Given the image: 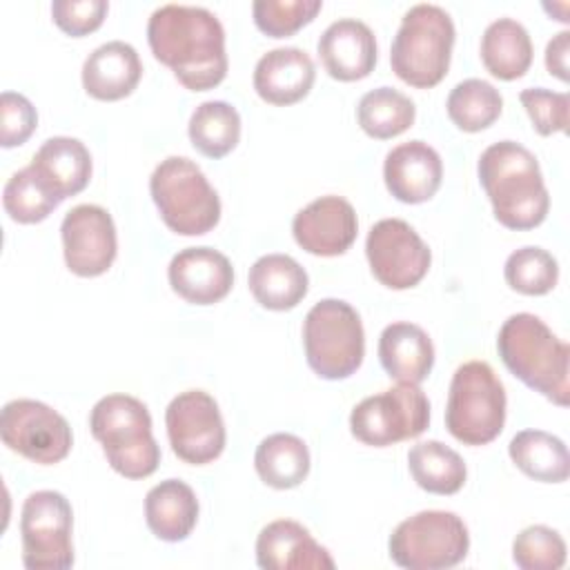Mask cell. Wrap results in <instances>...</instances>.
Returning <instances> with one entry per match:
<instances>
[{
    "label": "cell",
    "mask_w": 570,
    "mask_h": 570,
    "mask_svg": "<svg viewBox=\"0 0 570 570\" xmlns=\"http://www.w3.org/2000/svg\"><path fill=\"white\" fill-rule=\"evenodd\" d=\"M568 49H570V31H559L546 47V67L559 80H568Z\"/></svg>",
    "instance_id": "60d3db41"
},
{
    "label": "cell",
    "mask_w": 570,
    "mask_h": 570,
    "mask_svg": "<svg viewBox=\"0 0 570 570\" xmlns=\"http://www.w3.org/2000/svg\"><path fill=\"white\" fill-rule=\"evenodd\" d=\"M505 367L528 387L557 405H568L570 347L534 314L519 312L505 318L497 336Z\"/></svg>",
    "instance_id": "3957f363"
},
{
    "label": "cell",
    "mask_w": 570,
    "mask_h": 570,
    "mask_svg": "<svg viewBox=\"0 0 570 570\" xmlns=\"http://www.w3.org/2000/svg\"><path fill=\"white\" fill-rule=\"evenodd\" d=\"M358 220L350 200L341 196H321L298 209L292 220L296 243L314 256H338L356 238Z\"/></svg>",
    "instance_id": "2e32d148"
},
{
    "label": "cell",
    "mask_w": 570,
    "mask_h": 570,
    "mask_svg": "<svg viewBox=\"0 0 570 570\" xmlns=\"http://www.w3.org/2000/svg\"><path fill=\"white\" fill-rule=\"evenodd\" d=\"M314 60L298 47H276L263 53L254 67V89L269 105H292L305 98L314 85Z\"/></svg>",
    "instance_id": "44dd1931"
},
{
    "label": "cell",
    "mask_w": 570,
    "mask_h": 570,
    "mask_svg": "<svg viewBox=\"0 0 570 570\" xmlns=\"http://www.w3.org/2000/svg\"><path fill=\"white\" fill-rule=\"evenodd\" d=\"M476 171L501 225L532 229L546 220L550 196L530 149L514 140H499L483 149Z\"/></svg>",
    "instance_id": "7a4b0ae2"
},
{
    "label": "cell",
    "mask_w": 570,
    "mask_h": 570,
    "mask_svg": "<svg viewBox=\"0 0 570 570\" xmlns=\"http://www.w3.org/2000/svg\"><path fill=\"white\" fill-rule=\"evenodd\" d=\"M316 49L325 71L336 80H361L376 65L374 31L356 18L334 20L321 33Z\"/></svg>",
    "instance_id": "ffe728a7"
},
{
    "label": "cell",
    "mask_w": 570,
    "mask_h": 570,
    "mask_svg": "<svg viewBox=\"0 0 570 570\" xmlns=\"http://www.w3.org/2000/svg\"><path fill=\"white\" fill-rule=\"evenodd\" d=\"M379 358L394 381L419 385L434 365V345L419 325L396 321L379 336Z\"/></svg>",
    "instance_id": "cb8c5ba5"
},
{
    "label": "cell",
    "mask_w": 570,
    "mask_h": 570,
    "mask_svg": "<svg viewBox=\"0 0 570 570\" xmlns=\"http://www.w3.org/2000/svg\"><path fill=\"white\" fill-rule=\"evenodd\" d=\"M416 116L414 102L394 87H376L361 96L356 118L361 129L379 140L394 138L412 127Z\"/></svg>",
    "instance_id": "1f68e13d"
},
{
    "label": "cell",
    "mask_w": 570,
    "mask_h": 570,
    "mask_svg": "<svg viewBox=\"0 0 570 570\" xmlns=\"http://www.w3.org/2000/svg\"><path fill=\"white\" fill-rule=\"evenodd\" d=\"M38 125V114L31 100L16 91H2L0 96V142L2 147H16L27 142Z\"/></svg>",
    "instance_id": "f35d334b"
},
{
    "label": "cell",
    "mask_w": 570,
    "mask_h": 570,
    "mask_svg": "<svg viewBox=\"0 0 570 570\" xmlns=\"http://www.w3.org/2000/svg\"><path fill=\"white\" fill-rule=\"evenodd\" d=\"M448 116L463 131L490 127L503 109V98L494 85L481 78H468L454 85L448 96Z\"/></svg>",
    "instance_id": "d6a6232c"
},
{
    "label": "cell",
    "mask_w": 570,
    "mask_h": 570,
    "mask_svg": "<svg viewBox=\"0 0 570 570\" xmlns=\"http://www.w3.org/2000/svg\"><path fill=\"white\" fill-rule=\"evenodd\" d=\"M383 178L390 194L401 203L430 200L441 187L443 163L434 147L423 140H407L387 151Z\"/></svg>",
    "instance_id": "ac0fdd59"
},
{
    "label": "cell",
    "mask_w": 570,
    "mask_h": 570,
    "mask_svg": "<svg viewBox=\"0 0 570 570\" xmlns=\"http://www.w3.org/2000/svg\"><path fill=\"white\" fill-rule=\"evenodd\" d=\"M62 200L56 198L47 185L38 178L31 165L18 169L2 189V205L16 223H40L45 220Z\"/></svg>",
    "instance_id": "836d02e7"
},
{
    "label": "cell",
    "mask_w": 570,
    "mask_h": 570,
    "mask_svg": "<svg viewBox=\"0 0 570 570\" xmlns=\"http://www.w3.org/2000/svg\"><path fill=\"white\" fill-rule=\"evenodd\" d=\"M303 345L307 365L321 379H347L361 367L365 354L358 312L341 298L318 301L305 316Z\"/></svg>",
    "instance_id": "ba28073f"
},
{
    "label": "cell",
    "mask_w": 570,
    "mask_h": 570,
    "mask_svg": "<svg viewBox=\"0 0 570 570\" xmlns=\"http://www.w3.org/2000/svg\"><path fill=\"white\" fill-rule=\"evenodd\" d=\"M107 463L127 479H145L160 463V448L151 434V416L142 401L129 394L102 396L89 416Z\"/></svg>",
    "instance_id": "277c9868"
},
{
    "label": "cell",
    "mask_w": 570,
    "mask_h": 570,
    "mask_svg": "<svg viewBox=\"0 0 570 570\" xmlns=\"http://www.w3.org/2000/svg\"><path fill=\"white\" fill-rule=\"evenodd\" d=\"M410 474L432 494H454L463 488L468 470L461 454L441 441H421L407 452Z\"/></svg>",
    "instance_id": "f546056e"
},
{
    "label": "cell",
    "mask_w": 570,
    "mask_h": 570,
    "mask_svg": "<svg viewBox=\"0 0 570 570\" xmlns=\"http://www.w3.org/2000/svg\"><path fill=\"white\" fill-rule=\"evenodd\" d=\"M142 76L138 51L122 40L96 47L82 65V87L98 100H120L129 96Z\"/></svg>",
    "instance_id": "7402d4cb"
},
{
    "label": "cell",
    "mask_w": 570,
    "mask_h": 570,
    "mask_svg": "<svg viewBox=\"0 0 570 570\" xmlns=\"http://www.w3.org/2000/svg\"><path fill=\"white\" fill-rule=\"evenodd\" d=\"M151 198L165 225L183 236H200L220 220V198L203 169L185 158L160 160L149 178Z\"/></svg>",
    "instance_id": "8992f818"
},
{
    "label": "cell",
    "mask_w": 570,
    "mask_h": 570,
    "mask_svg": "<svg viewBox=\"0 0 570 570\" xmlns=\"http://www.w3.org/2000/svg\"><path fill=\"white\" fill-rule=\"evenodd\" d=\"M165 425L171 450L191 465H205L225 448V423L214 396L203 390H187L174 396L165 410Z\"/></svg>",
    "instance_id": "4fadbf2b"
},
{
    "label": "cell",
    "mask_w": 570,
    "mask_h": 570,
    "mask_svg": "<svg viewBox=\"0 0 570 570\" xmlns=\"http://www.w3.org/2000/svg\"><path fill=\"white\" fill-rule=\"evenodd\" d=\"M73 512L56 490L31 492L20 512L22 563L29 570H67L73 566Z\"/></svg>",
    "instance_id": "30bf717a"
},
{
    "label": "cell",
    "mask_w": 570,
    "mask_h": 570,
    "mask_svg": "<svg viewBox=\"0 0 570 570\" xmlns=\"http://www.w3.org/2000/svg\"><path fill=\"white\" fill-rule=\"evenodd\" d=\"M321 7V0H256L252 4V13L263 33L285 38L307 24Z\"/></svg>",
    "instance_id": "8d00e7d4"
},
{
    "label": "cell",
    "mask_w": 570,
    "mask_h": 570,
    "mask_svg": "<svg viewBox=\"0 0 570 570\" xmlns=\"http://www.w3.org/2000/svg\"><path fill=\"white\" fill-rule=\"evenodd\" d=\"M0 436L9 450L42 465L62 461L73 443L67 419L33 399H13L2 407Z\"/></svg>",
    "instance_id": "7c38bea8"
},
{
    "label": "cell",
    "mask_w": 570,
    "mask_h": 570,
    "mask_svg": "<svg viewBox=\"0 0 570 570\" xmlns=\"http://www.w3.org/2000/svg\"><path fill=\"white\" fill-rule=\"evenodd\" d=\"M481 60L494 78H521L532 62V40L528 29L512 18L490 22L481 36Z\"/></svg>",
    "instance_id": "4316f807"
},
{
    "label": "cell",
    "mask_w": 570,
    "mask_h": 570,
    "mask_svg": "<svg viewBox=\"0 0 570 570\" xmlns=\"http://www.w3.org/2000/svg\"><path fill=\"white\" fill-rule=\"evenodd\" d=\"M254 468L263 483L276 490H289L307 476L309 450L296 434L276 432L258 443Z\"/></svg>",
    "instance_id": "f1b7e54d"
},
{
    "label": "cell",
    "mask_w": 570,
    "mask_h": 570,
    "mask_svg": "<svg viewBox=\"0 0 570 570\" xmlns=\"http://www.w3.org/2000/svg\"><path fill=\"white\" fill-rule=\"evenodd\" d=\"M510 459L528 476L543 483H561L570 472L566 443L543 430H521L508 445Z\"/></svg>",
    "instance_id": "83f0119b"
},
{
    "label": "cell",
    "mask_w": 570,
    "mask_h": 570,
    "mask_svg": "<svg viewBox=\"0 0 570 570\" xmlns=\"http://www.w3.org/2000/svg\"><path fill=\"white\" fill-rule=\"evenodd\" d=\"M365 254L379 283L392 289L414 287L430 269L432 254L414 227L401 218H383L367 232Z\"/></svg>",
    "instance_id": "5bb4252c"
},
{
    "label": "cell",
    "mask_w": 570,
    "mask_h": 570,
    "mask_svg": "<svg viewBox=\"0 0 570 570\" xmlns=\"http://www.w3.org/2000/svg\"><path fill=\"white\" fill-rule=\"evenodd\" d=\"M454 47V22L450 13L430 2L414 4L401 18L392 40V71L407 85L428 89L443 80Z\"/></svg>",
    "instance_id": "5b68a950"
},
{
    "label": "cell",
    "mask_w": 570,
    "mask_h": 570,
    "mask_svg": "<svg viewBox=\"0 0 570 570\" xmlns=\"http://www.w3.org/2000/svg\"><path fill=\"white\" fill-rule=\"evenodd\" d=\"M67 267L78 276H100L116 258V225L100 205L71 207L60 225Z\"/></svg>",
    "instance_id": "9a60e30c"
},
{
    "label": "cell",
    "mask_w": 570,
    "mask_h": 570,
    "mask_svg": "<svg viewBox=\"0 0 570 570\" xmlns=\"http://www.w3.org/2000/svg\"><path fill=\"white\" fill-rule=\"evenodd\" d=\"M256 563L265 570H332L334 559L292 519L267 523L256 539Z\"/></svg>",
    "instance_id": "d6986e66"
},
{
    "label": "cell",
    "mask_w": 570,
    "mask_h": 570,
    "mask_svg": "<svg viewBox=\"0 0 570 570\" xmlns=\"http://www.w3.org/2000/svg\"><path fill=\"white\" fill-rule=\"evenodd\" d=\"M171 289L194 305H212L225 298L234 285V267L214 247L180 249L167 269Z\"/></svg>",
    "instance_id": "e0dca14e"
},
{
    "label": "cell",
    "mask_w": 570,
    "mask_h": 570,
    "mask_svg": "<svg viewBox=\"0 0 570 570\" xmlns=\"http://www.w3.org/2000/svg\"><path fill=\"white\" fill-rule=\"evenodd\" d=\"M521 105L525 107L532 127L541 136L568 129V109L570 98L566 91H550L546 87H530L519 94Z\"/></svg>",
    "instance_id": "74e56055"
},
{
    "label": "cell",
    "mask_w": 570,
    "mask_h": 570,
    "mask_svg": "<svg viewBox=\"0 0 570 570\" xmlns=\"http://www.w3.org/2000/svg\"><path fill=\"white\" fill-rule=\"evenodd\" d=\"M387 548L392 561L401 568L443 570L465 559L470 534L459 514L423 510L394 528Z\"/></svg>",
    "instance_id": "9c48e42d"
},
{
    "label": "cell",
    "mask_w": 570,
    "mask_h": 570,
    "mask_svg": "<svg viewBox=\"0 0 570 570\" xmlns=\"http://www.w3.org/2000/svg\"><path fill=\"white\" fill-rule=\"evenodd\" d=\"M254 298L274 312L296 307L309 287L307 272L287 254H265L252 267L247 276Z\"/></svg>",
    "instance_id": "d4e9b609"
},
{
    "label": "cell",
    "mask_w": 570,
    "mask_h": 570,
    "mask_svg": "<svg viewBox=\"0 0 570 570\" xmlns=\"http://www.w3.org/2000/svg\"><path fill=\"white\" fill-rule=\"evenodd\" d=\"M505 423V387L485 361L456 367L445 405L448 432L465 445L494 441Z\"/></svg>",
    "instance_id": "52a82bcc"
},
{
    "label": "cell",
    "mask_w": 570,
    "mask_h": 570,
    "mask_svg": "<svg viewBox=\"0 0 570 570\" xmlns=\"http://www.w3.org/2000/svg\"><path fill=\"white\" fill-rule=\"evenodd\" d=\"M29 165L60 200L82 191L91 178V154L82 140L71 136L47 138Z\"/></svg>",
    "instance_id": "603a6c76"
},
{
    "label": "cell",
    "mask_w": 570,
    "mask_h": 570,
    "mask_svg": "<svg viewBox=\"0 0 570 570\" xmlns=\"http://www.w3.org/2000/svg\"><path fill=\"white\" fill-rule=\"evenodd\" d=\"M147 40L156 60L191 91L212 89L227 73L225 29L205 7H158L147 22Z\"/></svg>",
    "instance_id": "6da1fadb"
},
{
    "label": "cell",
    "mask_w": 570,
    "mask_h": 570,
    "mask_svg": "<svg viewBox=\"0 0 570 570\" xmlns=\"http://www.w3.org/2000/svg\"><path fill=\"white\" fill-rule=\"evenodd\" d=\"M430 423V401L414 383H399L363 399L350 414L352 434L365 445L385 448L419 436Z\"/></svg>",
    "instance_id": "8fae6325"
},
{
    "label": "cell",
    "mask_w": 570,
    "mask_h": 570,
    "mask_svg": "<svg viewBox=\"0 0 570 570\" xmlns=\"http://www.w3.org/2000/svg\"><path fill=\"white\" fill-rule=\"evenodd\" d=\"M503 274L512 289L528 296H541L557 285L559 265L550 252L525 245L508 256Z\"/></svg>",
    "instance_id": "e575fe53"
},
{
    "label": "cell",
    "mask_w": 570,
    "mask_h": 570,
    "mask_svg": "<svg viewBox=\"0 0 570 570\" xmlns=\"http://www.w3.org/2000/svg\"><path fill=\"white\" fill-rule=\"evenodd\" d=\"M512 559L521 570H559L566 563V541L548 525H528L512 543Z\"/></svg>",
    "instance_id": "d590c367"
},
{
    "label": "cell",
    "mask_w": 570,
    "mask_h": 570,
    "mask_svg": "<svg viewBox=\"0 0 570 570\" xmlns=\"http://www.w3.org/2000/svg\"><path fill=\"white\" fill-rule=\"evenodd\" d=\"M107 0H53V22L69 36H85L98 29L107 16Z\"/></svg>",
    "instance_id": "ab89813d"
},
{
    "label": "cell",
    "mask_w": 570,
    "mask_h": 570,
    "mask_svg": "<svg viewBox=\"0 0 570 570\" xmlns=\"http://www.w3.org/2000/svg\"><path fill=\"white\" fill-rule=\"evenodd\" d=\"M187 131L203 156L223 158L238 145L240 116L225 100H205L194 109Z\"/></svg>",
    "instance_id": "4dcf8cb0"
},
{
    "label": "cell",
    "mask_w": 570,
    "mask_h": 570,
    "mask_svg": "<svg viewBox=\"0 0 570 570\" xmlns=\"http://www.w3.org/2000/svg\"><path fill=\"white\" fill-rule=\"evenodd\" d=\"M145 519L158 539L183 541L198 521V499L180 479L160 481L145 497Z\"/></svg>",
    "instance_id": "484cf974"
}]
</instances>
